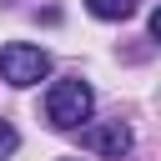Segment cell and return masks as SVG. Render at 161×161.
Instances as JSON below:
<instances>
[{
  "label": "cell",
  "mask_w": 161,
  "mask_h": 161,
  "mask_svg": "<svg viewBox=\"0 0 161 161\" xmlns=\"http://www.w3.org/2000/svg\"><path fill=\"white\" fill-rule=\"evenodd\" d=\"M80 141H86L91 151H101V156H116V161H121V156L131 151V126H126V121H101V126H86V131H80Z\"/></svg>",
  "instance_id": "3"
},
{
  "label": "cell",
  "mask_w": 161,
  "mask_h": 161,
  "mask_svg": "<svg viewBox=\"0 0 161 161\" xmlns=\"http://www.w3.org/2000/svg\"><path fill=\"white\" fill-rule=\"evenodd\" d=\"M15 146H20V136H15V126H10V121H0V161H5V156H10Z\"/></svg>",
  "instance_id": "5"
},
{
  "label": "cell",
  "mask_w": 161,
  "mask_h": 161,
  "mask_svg": "<svg viewBox=\"0 0 161 161\" xmlns=\"http://www.w3.org/2000/svg\"><path fill=\"white\" fill-rule=\"evenodd\" d=\"M91 106H96V96L86 80H55L45 96V116L55 131H75L80 121H91Z\"/></svg>",
  "instance_id": "1"
},
{
  "label": "cell",
  "mask_w": 161,
  "mask_h": 161,
  "mask_svg": "<svg viewBox=\"0 0 161 161\" xmlns=\"http://www.w3.org/2000/svg\"><path fill=\"white\" fill-rule=\"evenodd\" d=\"M86 10L96 20H131L136 15V0H86Z\"/></svg>",
  "instance_id": "4"
},
{
  "label": "cell",
  "mask_w": 161,
  "mask_h": 161,
  "mask_svg": "<svg viewBox=\"0 0 161 161\" xmlns=\"http://www.w3.org/2000/svg\"><path fill=\"white\" fill-rule=\"evenodd\" d=\"M45 70H50V55H45L40 45L10 40V45L0 50V80H5V86H15V91H25V86L45 80Z\"/></svg>",
  "instance_id": "2"
}]
</instances>
